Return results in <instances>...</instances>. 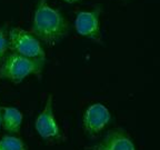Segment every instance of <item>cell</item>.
Masks as SVG:
<instances>
[{
	"label": "cell",
	"mask_w": 160,
	"mask_h": 150,
	"mask_svg": "<svg viewBox=\"0 0 160 150\" xmlns=\"http://www.w3.org/2000/svg\"><path fill=\"white\" fill-rule=\"evenodd\" d=\"M69 22L59 9L48 5L46 0H39L33 16L31 33L40 41L53 46L68 33Z\"/></svg>",
	"instance_id": "6da1fadb"
},
{
	"label": "cell",
	"mask_w": 160,
	"mask_h": 150,
	"mask_svg": "<svg viewBox=\"0 0 160 150\" xmlns=\"http://www.w3.org/2000/svg\"><path fill=\"white\" fill-rule=\"evenodd\" d=\"M45 61L46 60L32 59L15 52L10 53L0 66V79L19 83L28 76H39L42 72Z\"/></svg>",
	"instance_id": "7a4b0ae2"
},
{
	"label": "cell",
	"mask_w": 160,
	"mask_h": 150,
	"mask_svg": "<svg viewBox=\"0 0 160 150\" xmlns=\"http://www.w3.org/2000/svg\"><path fill=\"white\" fill-rule=\"evenodd\" d=\"M9 49L15 53L32 59L46 60V53L40 40L31 32L13 27L8 30Z\"/></svg>",
	"instance_id": "3957f363"
},
{
	"label": "cell",
	"mask_w": 160,
	"mask_h": 150,
	"mask_svg": "<svg viewBox=\"0 0 160 150\" xmlns=\"http://www.w3.org/2000/svg\"><path fill=\"white\" fill-rule=\"evenodd\" d=\"M35 127L42 139L48 141H58L62 139V135L53 113V98L51 95L48 96L45 108L38 116Z\"/></svg>",
	"instance_id": "277c9868"
},
{
	"label": "cell",
	"mask_w": 160,
	"mask_h": 150,
	"mask_svg": "<svg viewBox=\"0 0 160 150\" xmlns=\"http://www.w3.org/2000/svg\"><path fill=\"white\" fill-rule=\"evenodd\" d=\"M100 15H101L100 7H96L90 11L78 12L75 20L76 31L82 37L89 38L95 41H100L101 40Z\"/></svg>",
	"instance_id": "5b68a950"
},
{
	"label": "cell",
	"mask_w": 160,
	"mask_h": 150,
	"mask_svg": "<svg viewBox=\"0 0 160 150\" xmlns=\"http://www.w3.org/2000/svg\"><path fill=\"white\" fill-rule=\"evenodd\" d=\"M109 110L101 103H93L89 106L83 115V128L90 135L99 133L110 121Z\"/></svg>",
	"instance_id": "8992f818"
},
{
	"label": "cell",
	"mask_w": 160,
	"mask_h": 150,
	"mask_svg": "<svg viewBox=\"0 0 160 150\" xmlns=\"http://www.w3.org/2000/svg\"><path fill=\"white\" fill-rule=\"evenodd\" d=\"M92 150H136V148L126 131L119 129L110 131Z\"/></svg>",
	"instance_id": "52a82bcc"
},
{
	"label": "cell",
	"mask_w": 160,
	"mask_h": 150,
	"mask_svg": "<svg viewBox=\"0 0 160 150\" xmlns=\"http://www.w3.org/2000/svg\"><path fill=\"white\" fill-rule=\"evenodd\" d=\"M22 123V113L13 107L2 108V128L10 133H19Z\"/></svg>",
	"instance_id": "ba28073f"
},
{
	"label": "cell",
	"mask_w": 160,
	"mask_h": 150,
	"mask_svg": "<svg viewBox=\"0 0 160 150\" xmlns=\"http://www.w3.org/2000/svg\"><path fill=\"white\" fill-rule=\"evenodd\" d=\"M0 150H28V148L20 138L7 135L0 139Z\"/></svg>",
	"instance_id": "9c48e42d"
},
{
	"label": "cell",
	"mask_w": 160,
	"mask_h": 150,
	"mask_svg": "<svg viewBox=\"0 0 160 150\" xmlns=\"http://www.w3.org/2000/svg\"><path fill=\"white\" fill-rule=\"evenodd\" d=\"M8 50H9L8 30L6 27H2V28H0V61L5 58Z\"/></svg>",
	"instance_id": "30bf717a"
},
{
	"label": "cell",
	"mask_w": 160,
	"mask_h": 150,
	"mask_svg": "<svg viewBox=\"0 0 160 150\" xmlns=\"http://www.w3.org/2000/svg\"><path fill=\"white\" fill-rule=\"evenodd\" d=\"M1 123H2V108L0 106V129H1Z\"/></svg>",
	"instance_id": "8fae6325"
},
{
	"label": "cell",
	"mask_w": 160,
	"mask_h": 150,
	"mask_svg": "<svg viewBox=\"0 0 160 150\" xmlns=\"http://www.w3.org/2000/svg\"><path fill=\"white\" fill-rule=\"evenodd\" d=\"M62 1H65V2H67V3H75V2H77V1H79V0H62Z\"/></svg>",
	"instance_id": "7c38bea8"
}]
</instances>
